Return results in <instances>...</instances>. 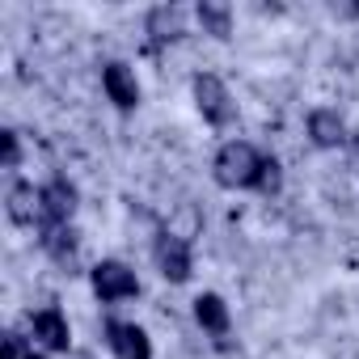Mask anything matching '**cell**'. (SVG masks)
<instances>
[{"label":"cell","instance_id":"cell-1","mask_svg":"<svg viewBox=\"0 0 359 359\" xmlns=\"http://www.w3.org/2000/svg\"><path fill=\"white\" fill-rule=\"evenodd\" d=\"M266 152L250 140H224L212 156V177L216 187L224 191H254L258 187V173H262Z\"/></svg>","mask_w":359,"mask_h":359},{"label":"cell","instance_id":"cell-2","mask_svg":"<svg viewBox=\"0 0 359 359\" xmlns=\"http://www.w3.org/2000/svg\"><path fill=\"white\" fill-rule=\"evenodd\" d=\"M191 93H195V110L203 114L208 127H216V131H233L237 127V102H233L229 85L216 72H199L191 81Z\"/></svg>","mask_w":359,"mask_h":359},{"label":"cell","instance_id":"cell-3","mask_svg":"<svg viewBox=\"0 0 359 359\" xmlns=\"http://www.w3.org/2000/svg\"><path fill=\"white\" fill-rule=\"evenodd\" d=\"M89 287L102 304H123V300H135L140 296V279L127 262L118 258H102L89 266Z\"/></svg>","mask_w":359,"mask_h":359},{"label":"cell","instance_id":"cell-4","mask_svg":"<svg viewBox=\"0 0 359 359\" xmlns=\"http://www.w3.org/2000/svg\"><path fill=\"white\" fill-rule=\"evenodd\" d=\"M152 262L161 271L165 283H191L195 275V258H191V241L177 237L173 229H161L156 241H152Z\"/></svg>","mask_w":359,"mask_h":359},{"label":"cell","instance_id":"cell-5","mask_svg":"<svg viewBox=\"0 0 359 359\" xmlns=\"http://www.w3.org/2000/svg\"><path fill=\"white\" fill-rule=\"evenodd\" d=\"M5 216L13 229H43V187L26 182V177H13L5 191Z\"/></svg>","mask_w":359,"mask_h":359},{"label":"cell","instance_id":"cell-6","mask_svg":"<svg viewBox=\"0 0 359 359\" xmlns=\"http://www.w3.org/2000/svg\"><path fill=\"white\" fill-rule=\"evenodd\" d=\"M102 342L110 346L114 359H152V338H148V330L135 325V321H114V317H106V321H102Z\"/></svg>","mask_w":359,"mask_h":359},{"label":"cell","instance_id":"cell-7","mask_svg":"<svg viewBox=\"0 0 359 359\" xmlns=\"http://www.w3.org/2000/svg\"><path fill=\"white\" fill-rule=\"evenodd\" d=\"M81 208V191L68 182L64 173H55L51 182H43V229H60V224H72ZM39 229V233H43Z\"/></svg>","mask_w":359,"mask_h":359},{"label":"cell","instance_id":"cell-8","mask_svg":"<svg viewBox=\"0 0 359 359\" xmlns=\"http://www.w3.org/2000/svg\"><path fill=\"white\" fill-rule=\"evenodd\" d=\"M39 237V250L68 275H76V258H81V233L72 224H60V229H43L34 233Z\"/></svg>","mask_w":359,"mask_h":359},{"label":"cell","instance_id":"cell-9","mask_svg":"<svg viewBox=\"0 0 359 359\" xmlns=\"http://www.w3.org/2000/svg\"><path fill=\"white\" fill-rule=\"evenodd\" d=\"M30 338L43 351H68L72 346V325H68V317L55 304H47V309L30 313Z\"/></svg>","mask_w":359,"mask_h":359},{"label":"cell","instance_id":"cell-10","mask_svg":"<svg viewBox=\"0 0 359 359\" xmlns=\"http://www.w3.org/2000/svg\"><path fill=\"white\" fill-rule=\"evenodd\" d=\"M144 34H148V47H165V43H182L187 39V13L177 5H156L148 9L144 18Z\"/></svg>","mask_w":359,"mask_h":359},{"label":"cell","instance_id":"cell-11","mask_svg":"<svg viewBox=\"0 0 359 359\" xmlns=\"http://www.w3.org/2000/svg\"><path fill=\"white\" fill-rule=\"evenodd\" d=\"M102 89L106 97L118 106V110H135L140 106V81H135V68L123 64V60H110L102 68Z\"/></svg>","mask_w":359,"mask_h":359},{"label":"cell","instance_id":"cell-12","mask_svg":"<svg viewBox=\"0 0 359 359\" xmlns=\"http://www.w3.org/2000/svg\"><path fill=\"white\" fill-rule=\"evenodd\" d=\"M346 140H351V131H346V123H342L338 110H330V106L309 110V144L313 148L334 152V148H346Z\"/></svg>","mask_w":359,"mask_h":359},{"label":"cell","instance_id":"cell-13","mask_svg":"<svg viewBox=\"0 0 359 359\" xmlns=\"http://www.w3.org/2000/svg\"><path fill=\"white\" fill-rule=\"evenodd\" d=\"M191 304H195V321H199V330H208L212 338H229V330H233V313H229V304H224L220 292H199Z\"/></svg>","mask_w":359,"mask_h":359},{"label":"cell","instance_id":"cell-14","mask_svg":"<svg viewBox=\"0 0 359 359\" xmlns=\"http://www.w3.org/2000/svg\"><path fill=\"white\" fill-rule=\"evenodd\" d=\"M195 22L212 39H233V5H224V0H199V5H195Z\"/></svg>","mask_w":359,"mask_h":359},{"label":"cell","instance_id":"cell-15","mask_svg":"<svg viewBox=\"0 0 359 359\" xmlns=\"http://www.w3.org/2000/svg\"><path fill=\"white\" fill-rule=\"evenodd\" d=\"M262 199H275L279 191H283V165H279V156H266L262 161V173H258V187H254Z\"/></svg>","mask_w":359,"mask_h":359},{"label":"cell","instance_id":"cell-16","mask_svg":"<svg viewBox=\"0 0 359 359\" xmlns=\"http://www.w3.org/2000/svg\"><path fill=\"white\" fill-rule=\"evenodd\" d=\"M0 144H5V161H0V165H5V169H18V165H22V135H18L13 127H5V131H0Z\"/></svg>","mask_w":359,"mask_h":359},{"label":"cell","instance_id":"cell-17","mask_svg":"<svg viewBox=\"0 0 359 359\" xmlns=\"http://www.w3.org/2000/svg\"><path fill=\"white\" fill-rule=\"evenodd\" d=\"M30 351H34V346H26V338H22L18 330H9V334H5V359H26Z\"/></svg>","mask_w":359,"mask_h":359},{"label":"cell","instance_id":"cell-18","mask_svg":"<svg viewBox=\"0 0 359 359\" xmlns=\"http://www.w3.org/2000/svg\"><path fill=\"white\" fill-rule=\"evenodd\" d=\"M330 18H338V22H355V18H359V5H330Z\"/></svg>","mask_w":359,"mask_h":359},{"label":"cell","instance_id":"cell-19","mask_svg":"<svg viewBox=\"0 0 359 359\" xmlns=\"http://www.w3.org/2000/svg\"><path fill=\"white\" fill-rule=\"evenodd\" d=\"M346 161H351V169L359 173V131H351V140H346Z\"/></svg>","mask_w":359,"mask_h":359},{"label":"cell","instance_id":"cell-20","mask_svg":"<svg viewBox=\"0 0 359 359\" xmlns=\"http://www.w3.org/2000/svg\"><path fill=\"white\" fill-rule=\"evenodd\" d=\"M26 359H47V355H43V351H30V355H26Z\"/></svg>","mask_w":359,"mask_h":359}]
</instances>
